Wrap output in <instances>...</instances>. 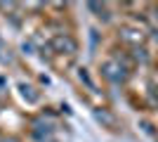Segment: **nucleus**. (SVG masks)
Returning a JSON list of instances; mask_svg holds the SVG:
<instances>
[{
  "instance_id": "obj_1",
  "label": "nucleus",
  "mask_w": 158,
  "mask_h": 142,
  "mask_svg": "<svg viewBox=\"0 0 158 142\" xmlns=\"http://www.w3.org/2000/svg\"><path fill=\"white\" fill-rule=\"evenodd\" d=\"M102 74H104V78H109V81L120 83V81H125L127 69L123 67L118 59H106L104 64H102Z\"/></svg>"
},
{
  "instance_id": "obj_2",
  "label": "nucleus",
  "mask_w": 158,
  "mask_h": 142,
  "mask_svg": "<svg viewBox=\"0 0 158 142\" xmlns=\"http://www.w3.org/2000/svg\"><path fill=\"white\" fill-rule=\"evenodd\" d=\"M52 47H54V52H61V54H71L78 50V43L73 41L71 36H57L52 41Z\"/></svg>"
},
{
  "instance_id": "obj_3",
  "label": "nucleus",
  "mask_w": 158,
  "mask_h": 142,
  "mask_svg": "<svg viewBox=\"0 0 158 142\" xmlns=\"http://www.w3.org/2000/svg\"><path fill=\"white\" fill-rule=\"evenodd\" d=\"M120 41L130 43V45H137V43L144 41V33H142L139 28H135V26H125V28H120Z\"/></svg>"
},
{
  "instance_id": "obj_4",
  "label": "nucleus",
  "mask_w": 158,
  "mask_h": 142,
  "mask_svg": "<svg viewBox=\"0 0 158 142\" xmlns=\"http://www.w3.org/2000/svg\"><path fill=\"white\" fill-rule=\"evenodd\" d=\"M94 118H97L102 126H106V128H116V116H113L109 109H97V111H94Z\"/></svg>"
},
{
  "instance_id": "obj_5",
  "label": "nucleus",
  "mask_w": 158,
  "mask_h": 142,
  "mask_svg": "<svg viewBox=\"0 0 158 142\" xmlns=\"http://www.w3.org/2000/svg\"><path fill=\"white\" fill-rule=\"evenodd\" d=\"M31 85H24V83H21V95H24V97H28V102H35L38 100V93H31Z\"/></svg>"
},
{
  "instance_id": "obj_6",
  "label": "nucleus",
  "mask_w": 158,
  "mask_h": 142,
  "mask_svg": "<svg viewBox=\"0 0 158 142\" xmlns=\"http://www.w3.org/2000/svg\"><path fill=\"white\" fill-rule=\"evenodd\" d=\"M80 81H85L87 85H90V88H92V81H90V76L85 74V69H80Z\"/></svg>"
}]
</instances>
